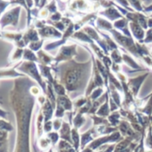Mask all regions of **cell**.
Returning <instances> with one entry per match:
<instances>
[{
	"instance_id": "cell-3",
	"label": "cell",
	"mask_w": 152,
	"mask_h": 152,
	"mask_svg": "<svg viewBox=\"0 0 152 152\" xmlns=\"http://www.w3.org/2000/svg\"><path fill=\"white\" fill-rule=\"evenodd\" d=\"M71 136H72V140H73V142L75 143V147H76V149H77L78 148V144H79V135H78V133H77L76 129L72 130Z\"/></svg>"
},
{
	"instance_id": "cell-9",
	"label": "cell",
	"mask_w": 152,
	"mask_h": 152,
	"mask_svg": "<svg viewBox=\"0 0 152 152\" xmlns=\"http://www.w3.org/2000/svg\"><path fill=\"white\" fill-rule=\"evenodd\" d=\"M147 152H151V151H147Z\"/></svg>"
},
{
	"instance_id": "cell-7",
	"label": "cell",
	"mask_w": 152,
	"mask_h": 152,
	"mask_svg": "<svg viewBox=\"0 0 152 152\" xmlns=\"http://www.w3.org/2000/svg\"><path fill=\"white\" fill-rule=\"evenodd\" d=\"M61 127V121L60 120H55L54 123H53V128L55 130H59Z\"/></svg>"
},
{
	"instance_id": "cell-5",
	"label": "cell",
	"mask_w": 152,
	"mask_h": 152,
	"mask_svg": "<svg viewBox=\"0 0 152 152\" xmlns=\"http://www.w3.org/2000/svg\"><path fill=\"white\" fill-rule=\"evenodd\" d=\"M48 138L50 139V141H51L53 144H55V143L58 142L59 135H58L57 133H50L48 134Z\"/></svg>"
},
{
	"instance_id": "cell-8",
	"label": "cell",
	"mask_w": 152,
	"mask_h": 152,
	"mask_svg": "<svg viewBox=\"0 0 152 152\" xmlns=\"http://www.w3.org/2000/svg\"><path fill=\"white\" fill-rule=\"evenodd\" d=\"M82 152H93L91 149H86V150H84Z\"/></svg>"
},
{
	"instance_id": "cell-6",
	"label": "cell",
	"mask_w": 152,
	"mask_h": 152,
	"mask_svg": "<svg viewBox=\"0 0 152 152\" xmlns=\"http://www.w3.org/2000/svg\"><path fill=\"white\" fill-rule=\"evenodd\" d=\"M51 129H52V124H51V122H46L45 125V129L44 130L45 132H50Z\"/></svg>"
},
{
	"instance_id": "cell-4",
	"label": "cell",
	"mask_w": 152,
	"mask_h": 152,
	"mask_svg": "<svg viewBox=\"0 0 152 152\" xmlns=\"http://www.w3.org/2000/svg\"><path fill=\"white\" fill-rule=\"evenodd\" d=\"M50 139H41L40 140V142H39V145H40V148L41 149H46L50 146Z\"/></svg>"
},
{
	"instance_id": "cell-1",
	"label": "cell",
	"mask_w": 152,
	"mask_h": 152,
	"mask_svg": "<svg viewBox=\"0 0 152 152\" xmlns=\"http://www.w3.org/2000/svg\"><path fill=\"white\" fill-rule=\"evenodd\" d=\"M32 104H28L25 108L17 111L18 120V141L16 152H29V120Z\"/></svg>"
},
{
	"instance_id": "cell-2",
	"label": "cell",
	"mask_w": 152,
	"mask_h": 152,
	"mask_svg": "<svg viewBox=\"0 0 152 152\" xmlns=\"http://www.w3.org/2000/svg\"><path fill=\"white\" fill-rule=\"evenodd\" d=\"M61 137L64 138V139H68V141L70 142V139H69V127L67 124H63L62 125V129H61Z\"/></svg>"
}]
</instances>
